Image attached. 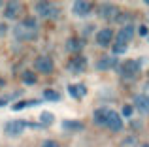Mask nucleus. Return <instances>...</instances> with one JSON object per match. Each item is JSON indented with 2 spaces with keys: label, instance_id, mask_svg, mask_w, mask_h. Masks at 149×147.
Returning a JSON list of instances; mask_svg holds the SVG:
<instances>
[{
  "label": "nucleus",
  "instance_id": "cd10ccee",
  "mask_svg": "<svg viewBox=\"0 0 149 147\" xmlns=\"http://www.w3.org/2000/svg\"><path fill=\"white\" fill-rule=\"evenodd\" d=\"M93 26H95V25H87V26H85V28H83V36H89V34H91Z\"/></svg>",
  "mask_w": 149,
  "mask_h": 147
},
{
  "label": "nucleus",
  "instance_id": "4468645a",
  "mask_svg": "<svg viewBox=\"0 0 149 147\" xmlns=\"http://www.w3.org/2000/svg\"><path fill=\"white\" fill-rule=\"evenodd\" d=\"M95 66H96L98 72H106V70H109V68H117V59L115 57H102Z\"/></svg>",
  "mask_w": 149,
  "mask_h": 147
},
{
  "label": "nucleus",
  "instance_id": "4be33fe9",
  "mask_svg": "<svg viewBox=\"0 0 149 147\" xmlns=\"http://www.w3.org/2000/svg\"><path fill=\"white\" fill-rule=\"evenodd\" d=\"M44 98L45 100H51V102H58V100H61V94H58L57 91H51V89H47V91H44Z\"/></svg>",
  "mask_w": 149,
  "mask_h": 147
},
{
  "label": "nucleus",
  "instance_id": "a211bd4d",
  "mask_svg": "<svg viewBox=\"0 0 149 147\" xmlns=\"http://www.w3.org/2000/svg\"><path fill=\"white\" fill-rule=\"evenodd\" d=\"M62 128L66 132H81L83 130V123L81 121H64L62 123Z\"/></svg>",
  "mask_w": 149,
  "mask_h": 147
},
{
  "label": "nucleus",
  "instance_id": "423d86ee",
  "mask_svg": "<svg viewBox=\"0 0 149 147\" xmlns=\"http://www.w3.org/2000/svg\"><path fill=\"white\" fill-rule=\"evenodd\" d=\"M134 107L142 115H149V91L140 92V94L134 96Z\"/></svg>",
  "mask_w": 149,
  "mask_h": 147
},
{
  "label": "nucleus",
  "instance_id": "b1692460",
  "mask_svg": "<svg viewBox=\"0 0 149 147\" xmlns=\"http://www.w3.org/2000/svg\"><path fill=\"white\" fill-rule=\"evenodd\" d=\"M111 49H113V53H115V55H123V53H127L128 45H125V44H119V42H115Z\"/></svg>",
  "mask_w": 149,
  "mask_h": 147
},
{
  "label": "nucleus",
  "instance_id": "393cba45",
  "mask_svg": "<svg viewBox=\"0 0 149 147\" xmlns=\"http://www.w3.org/2000/svg\"><path fill=\"white\" fill-rule=\"evenodd\" d=\"M42 147H61V145L55 140H45V141H42Z\"/></svg>",
  "mask_w": 149,
  "mask_h": 147
},
{
  "label": "nucleus",
  "instance_id": "7c9ffc66",
  "mask_svg": "<svg viewBox=\"0 0 149 147\" xmlns=\"http://www.w3.org/2000/svg\"><path fill=\"white\" fill-rule=\"evenodd\" d=\"M4 87V79H2V77H0V89H2Z\"/></svg>",
  "mask_w": 149,
  "mask_h": 147
},
{
  "label": "nucleus",
  "instance_id": "2f4dec72",
  "mask_svg": "<svg viewBox=\"0 0 149 147\" xmlns=\"http://www.w3.org/2000/svg\"><path fill=\"white\" fill-rule=\"evenodd\" d=\"M138 147H149V144H142V145H138Z\"/></svg>",
  "mask_w": 149,
  "mask_h": 147
},
{
  "label": "nucleus",
  "instance_id": "1a4fd4ad",
  "mask_svg": "<svg viewBox=\"0 0 149 147\" xmlns=\"http://www.w3.org/2000/svg\"><path fill=\"white\" fill-rule=\"evenodd\" d=\"M98 15L104 17V19H108V21H111V19L119 17V8L113 6V4H102L100 10H98Z\"/></svg>",
  "mask_w": 149,
  "mask_h": 147
},
{
  "label": "nucleus",
  "instance_id": "9d476101",
  "mask_svg": "<svg viewBox=\"0 0 149 147\" xmlns=\"http://www.w3.org/2000/svg\"><path fill=\"white\" fill-rule=\"evenodd\" d=\"M106 126H108L111 132H119V130H123V117H121L117 111L111 110V113H109V117H108Z\"/></svg>",
  "mask_w": 149,
  "mask_h": 147
},
{
  "label": "nucleus",
  "instance_id": "c756f323",
  "mask_svg": "<svg viewBox=\"0 0 149 147\" xmlns=\"http://www.w3.org/2000/svg\"><path fill=\"white\" fill-rule=\"evenodd\" d=\"M6 104H8V100H6V98H0V107L6 106Z\"/></svg>",
  "mask_w": 149,
  "mask_h": 147
},
{
  "label": "nucleus",
  "instance_id": "0eeeda50",
  "mask_svg": "<svg viewBox=\"0 0 149 147\" xmlns=\"http://www.w3.org/2000/svg\"><path fill=\"white\" fill-rule=\"evenodd\" d=\"M34 68H36V72L51 74L53 72V60H51V57H47V55H40L34 60Z\"/></svg>",
  "mask_w": 149,
  "mask_h": 147
},
{
  "label": "nucleus",
  "instance_id": "aec40b11",
  "mask_svg": "<svg viewBox=\"0 0 149 147\" xmlns=\"http://www.w3.org/2000/svg\"><path fill=\"white\" fill-rule=\"evenodd\" d=\"M53 121H55V117L51 111H42L40 113V126H49V125H53Z\"/></svg>",
  "mask_w": 149,
  "mask_h": 147
},
{
  "label": "nucleus",
  "instance_id": "ddd939ff",
  "mask_svg": "<svg viewBox=\"0 0 149 147\" xmlns=\"http://www.w3.org/2000/svg\"><path fill=\"white\" fill-rule=\"evenodd\" d=\"M91 2H83V0H77V2H74L72 6V11L76 15H79V17H85V15L91 13Z\"/></svg>",
  "mask_w": 149,
  "mask_h": 147
},
{
  "label": "nucleus",
  "instance_id": "6ab92c4d",
  "mask_svg": "<svg viewBox=\"0 0 149 147\" xmlns=\"http://www.w3.org/2000/svg\"><path fill=\"white\" fill-rule=\"evenodd\" d=\"M40 104V100H23V102H17V104H13V111H21V110H25V107H32V106H38Z\"/></svg>",
  "mask_w": 149,
  "mask_h": 147
},
{
  "label": "nucleus",
  "instance_id": "2eb2a0df",
  "mask_svg": "<svg viewBox=\"0 0 149 147\" xmlns=\"http://www.w3.org/2000/svg\"><path fill=\"white\" fill-rule=\"evenodd\" d=\"M68 94L72 96V98L81 100L85 94H87V87H85L83 83H74V85H68Z\"/></svg>",
  "mask_w": 149,
  "mask_h": 147
},
{
  "label": "nucleus",
  "instance_id": "dca6fc26",
  "mask_svg": "<svg viewBox=\"0 0 149 147\" xmlns=\"http://www.w3.org/2000/svg\"><path fill=\"white\" fill-rule=\"evenodd\" d=\"M83 47H85V40L83 38H70V40L66 42V49H68L70 53H77Z\"/></svg>",
  "mask_w": 149,
  "mask_h": 147
},
{
  "label": "nucleus",
  "instance_id": "39448f33",
  "mask_svg": "<svg viewBox=\"0 0 149 147\" xmlns=\"http://www.w3.org/2000/svg\"><path fill=\"white\" fill-rule=\"evenodd\" d=\"M66 70L70 74H83L87 70V59L85 57H72V59L68 60V64H66Z\"/></svg>",
  "mask_w": 149,
  "mask_h": 147
},
{
  "label": "nucleus",
  "instance_id": "c85d7f7f",
  "mask_svg": "<svg viewBox=\"0 0 149 147\" xmlns=\"http://www.w3.org/2000/svg\"><path fill=\"white\" fill-rule=\"evenodd\" d=\"M6 32H8V26L4 25V23H0V36H4Z\"/></svg>",
  "mask_w": 149,
  "mask_h": 147
},
{
  "label": "nucleus",
  "instance_id": "a878e982",
  "mask_svg": "<svg viewBox=\"0 0 149 147\" xmlns=\"http://www.w3.org/2000/svg\"><path fill=\"white\" fill-rule=\"evenodd\" d=\"M132 111H134V107H132V106H125L123 107V117H130Z\"/></svg>",
  "mask_w": 149,
  "mask_h": 147
},
{
  "label": "nucleus",
  "instance_id": "6e6552de",
  "mask_svg": "<svg viewBox=\"0 0 149 147\" xmlns=\"http://www.w3.org/2000/svg\"><path fill=\"white\" fill-rule=\"evenodd\" d=\"M132 38H134V26H132L130 23H128V25H123L121 30L117 32V42H119V44L128 45V42H132Z\"/></svg>",
  "mask_w": 149,
  "mask_h": 147
},
{
  "label": "nucleus",
  "instance_id": "bb28decb",
  "mask_svg": "<svg viewBox=\"0 0 149 147\" xmlns=\"http://www.w3.org/2000/svg\"><path fill=\"white\" fill-rule=\"evenodd\" d=\"M138 32H140V36H149V28H147V26L146 25H142V26H140V30H138Z\"/></svg>",
  "mask_w": 149,
  "mask_h": 147
},
{
  "label": "nucleus",
  "instance_id": "f257e3e1",
  "mask_svg": "<svg viewBox=\"0 0 149 147\" xmlns=\"http://www.w3.org/2000/svg\"><path fill=\"white\" fill-rule=\"evenodd\" d=\"M13 36L19 42H30L38 36V21L34 17H26L13 26Z\"/></svg>",
  "mask_w": 149,
  "mask_h": 147
},
{
  "label": "nucleus",
  "instance_id": "412c9836",
  "mask_svg": "<svg viewBox=\"0 0 149 147\" xmlns=\"http://www.w3.org/2000/svg\"><path fill=\"white\" fill-rule=\"evenodd\" d=\"M119 147H138V138L130 134V136H127L125 140H121Z\"/></svg>",
  "mask_w": 149,
  "mask_h": 147
},
{
  "label": "nucleus",
  "instance_id": "20e7f679",
  "mask_svg": "<svg viewBox=\"0 0 149 147\" xmlns=\"http://www.w3.org/2000/svg\"><path fill=\"white\" fill-rule=\"evenodd\" d=\"M58 8L51 2H36V13L42 19H49V17H57L58 15Z\"/></svg>",
  "mask_w": 149,
  "mask_h": 147
},
{
  "label": "nucleus",
  "instance_id": "f03ea898",
  "mask_svg": "<svg viewBox=\"0 0 149 147\" xmlns=\"http://www.w3.org/2000/svg\"><path fill=\"white\" fill-rule=\"evenodd\" d=\"M117 72L123 79H136L140 74V62L138 60H125V62L117 64Z\"/></svg>",
  "mask_w": 149,
  "mask_h": 147
},
{
  "label": "nucleus",
  "instance_id": "f3484780",
  "mask_svg": "<svg viewBox=\"0 0 149 147\" xmlns=\"http://www.w3.org/2000/svg\"><path fill=\"white\" fill-rule=\"evenodd\" d=\"M19 11H21V4L19 2H10L6 6V10H4V17L6 19H15L19 15Z\"/></svg>",
  "mask_w": 149,
  "mask_h": 147
},
{
  "label": "nucleus",
  "instance_id": "72a5a7b5",
  "mask_svg": "<svg viewBox=\"0 0 149 147\" xmlns=\"http://www.w3.org/2000/svg\"><path fill=\"white\" fill-rule=\"evenodd\" d=\"M0 4H2V2H0Z\"/></svg>",
  "mask_w": 149,
  "mask_h": 147
},
{
  "label": "nucleus",
  "instance_id": "473e14b6",
  "mask_svg": "<svg viewBox=\"0 0 149 147\" xmlns=\"http://www.w3.org/2000/svg\"><path fill=\"white\" fill-rule=\"evenodd\" d=\"M147 42H149V36H147Z\"/></svg>",
  "mask_w": 149,
  "mask_h": 147
},
{
  "label": "nucleus",
  "instance_id": "f8f14e48",
  "mask_svg": "<svg viewBox=\"0 0 149 147\" xmlns=\"http://www.w3.org/2000/svg\"><path fill=\"white\" fill-rule=\"evenodd\" d=\"M109 113H111V110H109V107H98V110H95V113H93V119H95V123H96V125L106 126Z\"/></svg>",
  "mask_w": 149,
  "mask_h": 147
},
{
  "label": "nucleus",
  "instance_id": "7ed1b4c3",
  "mask_svg": "<svg viewBox=\"0 0 149 147\" xmlns=\"http://www.w3.org/2000/svg\"><path fill=\"white\" fill-rule=\"evenodd\" d=\"M29 126H30V123L23 121V119H15V121H8L6 125H4V132H6V136H19V134H23Z\"/></svg>",
  "mask_w": 149,
  "mask_h": 147
},
{
  "label": "nucleus",
  "instance_id": "9b49d317",
  "mask_svg": "<svg viewBox=\"0 0 149 147\" xmlns=\"http://www.w3.org/2000/svg\"><path fill=\"white\" fill-rule=\"evenodd\" d=\"M113 42V30L111 28H102L96 32V44L102 45V47H106V45H109Z\"/></svg>",
  "mask_w": 149,
  "mask_h": 147
},
{
  "label": "nucleus",
  "instance_id": "5701e85b",
  "mask_svg": "<svg viewBox=\"0 0 149 147\" xmlns=\"http://www.w3.org/2000/svg\"><path fill=\"white\" fill-rule=\"evenodd\" d=\"M21 79H23V83H26V85H34V83H36V76H34V72H29V70L21 76Z\"/></svg>",
  "mask_w": 149,
  "mask_h": 147
}]
</instances>
